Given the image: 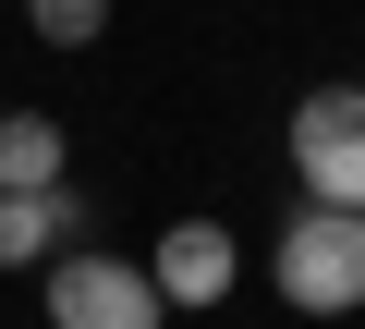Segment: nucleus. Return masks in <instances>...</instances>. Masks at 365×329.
Here are the masks:
<instances>
[{"mask_svg": "<svg viewBox=\"0 0 365 329\" xmlns=\"http://www.w3.org/2000/svg\"><path fill=\"white\" fill-rule=\"evenodd\" d=\"M146 280H158V305H170V317L232 305V280H244V244H232V220H170V232H158V256H146Z\"/></svg>", "mask_w": 365, "mask_h": 329, "instance_id": "obj_4", "label": "nucleus"}, {"mask_svg": "<svg viewBox=\"0 0 365 329\" xmlns=\"http://www.w3.org/2000/svg\"><path fill=\"white\" fill-rule=\"evenodd\" d=\"M37 305H49V329H170L158 280L134 256H98V244H61L37 268Z\"/></svg>", "mask_w": 365, "mask_h": 329, "instance_id": "obj_2", "label": "nucleus"}, {"mask_svg": "<svg viewBox=\"0 0 365 329\" xmlns=\"http://www.w3.org/2000/svg\"><path fill=\"white\" fill-rule=\"evenodd\" d=\"M292 171H304V208H365V86L292 98Z\"/></svg>", "mask_w": 365, "mask_h": 329, "instance_id": "obj_3", "label": "nucleus"}, {"mask_svg": "<svg viewBox=\"0 0 365 329\" xmlns=\"http://www.w3.org/2000/svg\"><path fill=\"white\" fill-rule=\"evenodd\" d=\"M13 13H25V37H49V49H98L110 0H13Z\"/></svg>", "mask_w": 365, "mask_h": 329, "instance_id": "obj_7", "label": "nucleus"}, {"mask_svg": "<svg viewBox=\"0 0 365 329\" xmlns=\"http://www.w3.org/2000/svg\"><path fill=\"white\" fill-rule=\"evenodd\" d=\"M61 171H73V134L13 98V110H0V196H37V183H61Z\"/></svg>", "mask_w": 365, "mask_h": 329, "instance_id": "obj_6", "label": "nucleus"}, {"mask_svg": "<svg viewBox=\"0 0 365 329\" xmlns=\"http://www.w3.org/2000/svg\"><path fill=\"white\" fill-rule=\"evenodd\" d=\"M268 280H280L292 317H353L365 305V208H292Z\"/></svg>", "mask_w": 365, "mask_h": 329, "instance_id": "obj_1", "label": "nucleus"}, {"mask_svg": "<svg viewBox=\"0 0 365 329\" xmlns=\"http://www.w3.org/2000/svg\"><path fill=\"white\" fill-rule=\"evenodd\" d=\"M73 220H86V196H61V183L0 196V268H49V256L73 244Z\"/></svg>", "mask_w": 365, "mask_h": 329, "instance_id": "obj_5", "label": "nucleus"}]
</instances>
